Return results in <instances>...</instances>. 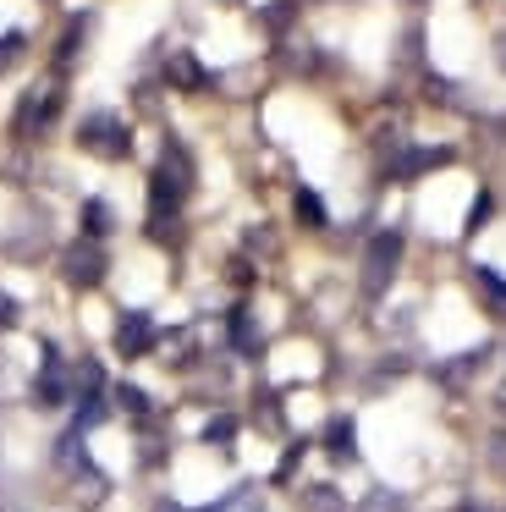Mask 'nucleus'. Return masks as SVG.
Here are the masks:
<instances>
[{
  "label": "nucleus",
  "mask_w": 506,
  "mask_h": 512,
  "mask_svg": "<svg viewBox=\"0 0 506 512\" xmlns=\"http://www.w3.org/2000/svg\"><path fill=\"white\" fill-rule=\"evenodd\" d=\"M495 61H501V67H506V39H501V45H495Z\"/></svg>",
  "instance_id": "21"
},
{
  "label": "nucleus",
  "mask_w": 506,
  "mask_h": 512,
  "mask_svg": "<svg viewBox=\"0 0 506 512\" xmlns=\"http://www.w3.org/2000/svg\"><path fill=\"white\" fill-rule=\"evenodd\" d=\"M187 188H193V177H187V155L171 144V149H165V160H160V171L149 177V210H154V221H171V215L182 210Z\"/></svg>",
  "instance_id": "1"
},
{
  "label": "nucleus",
  "mask_w": 506,
  "mask_h": 512,
  "mask_svg": "<svg viewBox=\"0 0 506 512\" xmlns=\"http://www.w3.org/2000/svg\"><path fill=\"white\" fill-rule=\"evenodd\" d=\"M231 342H237L242 353H253V347H259V331H253V314H248V309L231 314Z\"/></svg>",
  "instance_id": "9"
},
{
  "label": "nucleus",
  "mask_w": 506,
  "mask_h": 512,
  "mask_svg": "<svg viewBox=\"0 0 506 512\" xmlns=\"http://www.w3.org/2000/svg\"><path fill=\"white\" fill-rule=\"evenodd\" d=\"M77 39H83V23H72V34H66V45L55 50V61H72L77 56Z\"/></svg>",
  "instance_id": "17"
},
{
  "label": "nucleus",
  "mask_w": 506,
  "mask_h": 512,
  "mask_svg": "<svg viewBox=\"0 0 506 512\" xmlns=\"http://www.w3.org/2000/svg\"><path fill=\"white\" fill-rule=\"evenodd\" d=\"M297 221L303 226H325V204H319V193H297Z\"/></svg>",
  "instance_id": "10"
},
{
  "label": "nucleus",
  "mask_w": 506,
  "mask_h": 512,
  "mask_svg": "<svg viewBox=\"0 0 506 512\" xmlns=\"http://www.w3.org/2000/svg\"><path fill=\"white\" fill-rule=\"evenodd\" d=\"M171 83H176V89L193 94V89H204V83H209V72H204V67H198V61L182 50V56H171Z\"/></svg>",
  "instance_id": "7"
},
{
  "label": "nucleus",
  "mask_w": 506,
  "mask_h": 512,
  "mask_svg": "<svg viewBox=\"0 0 506 512\" xmlns=\"http://www.w3.org/2000/svg\"><path fill=\"white\" fill-rule=\"evenodd\" d=\"M77 144H83L88 155H99V160H127V155H132V133H127V122H121V116H110V111L88 116L83 133H77Z\"/></svg>",
  "instance_id": "2"
},
{
  "label": "nucleus",
  "mask_w": 506,
  "mask_h": 512,
  "mask_svg": "<svg viewBox=\"0 0 506 512\" xmlns=\"http://www.w3.org/2000/svg\"><path fill=\"white\" fill-rule=\"evenodd\" d=\"M22 45H28V39H22V34H6V39H0V72H6L11 61L22 56Z\"/></svg>",
  "instance_id": "14"
},
{
  "label": "nucleus",
  "mask_w": 506,
  "mask_h": 512,
  "mask_svg": "<svg viewBox=\"0 0 506 512\" xmlns=\"http://www.w3.org/2000/svg\"><path fill=\"white\" fill-rule=\"evenodd\" d=\"M0 325H17V303H11L6 292H0Z\"/></svg>",
  "instance_id": "19"
},
{
  "label": "nucleus",
  "mask_w": 506,
  "mask_h": 512,
  "mask_svg": "<svg viewBox=\"0 0 506 512\" xmlns=\"http://www.w3.org/2000/svg\"><path fill=\"white\" fill-rule=\"evenodd\" d=\"M292 17H297V6H292V0H281V6H270V12H264V23H270L275 34H281V28L292 23Z\"/></svg>",
  "instance_id": "13"
},
{
  "label": "nucleus",
  "mask_w": 506,
  "mask_h": 512,
  "mask_svg": "<svg viewBox=\"0 0 506 512\" xmlns=\"http://www.w3.org/2000/svg\"><path fill=\"white\" fill-rule=\"evenodd\" d=\"M451 160V149H407L402 160H396V177H418V171H435V166H446Z\"/></svg>",
  "instance_id": "6"
},
{
  "label": "nucleus",
  "mask_w": 506,
  "mask_h": 512,
  "mask_svg": "<svg viewBox=\"0 0 506 512\" xmlns=\"http://www.w3.org/2000/svg\"><path fill=\"white\" fill-rule=\"evenodd\" d=\"M154 512H182V507H171V501H160V507H154Z\"/></svg>",
  "instance_id": "22"
},
{
  "label": "nucleus",
  "mask_w": 506,
  "mask_h": 512,
  "mask_svg": "<svg viewBox=\"0 0 506 512\" xmlns=\"http://www.w3.org/2000/svg\"><path fill=\"white\" fill-rule=\"evenodd\" d=\"M154 347V320L149 314H121V325H116V353L121 358H143Z\"/></svg>",
  "instance_id": "5"
},
{
  "label": "nucleus",
  "mask_w": 506,
  "mask_h": 512,
  "mask_svg": "<svg viewBox=\"0 0 506 512\" xmlns=\"http://www.w3.org/2000/svg\"><path fill=\"white\" fill-rule=\"evenodd\" d=\"M116 397H121V408H127V413H143V408H149V397H143L138 386H116Z\"/></svg>",
  "instance_id": "15"
},
{
  "label": "nucleus",
  "mask_w": 506,
  "mask_h": 512,
  "mask_svg": "<svg viewBox=\"0 0 506 512\" xmlns=\"http://www.w3.org/2000/svg\"><path fill=\"white\" fill-rule=\"evenodd\" d=\"M490 463L506 474V430H495V435H490Z\"/></svg>",
  "instance_id": "16"
},
{
  "label": "nucleus",
  "mask_w": 506,
  "mask_h": 512,
  "mask_svg": "<svg viewBox=\"0 0 506 512\" xmlns=\"http://www.w3.org/2000/svg\"><path fill=\"white\" fill-rule=\"evenodd\" d=\"M61 276L72 281V287H99V281H105V248L88 243V237H77V243L61 254Z\"/></svg>",
  "instance_id": "4"
},
{
  "label": "nucleus",
  "mask_w": 506,
  "mask_h": 512,
  "mask_svg": "<svg viewBox=\"0 0 506 512\" xmlns=\"http://www.w3.org/2000/svg\"><path fill=\"white\" fill-rule=\"evenodd\" d=\"M330 452H336V457H352V424H347V419L330 424Z\"/></svg>",
  "instance_id": "12"
},
{
  "label": "nucleus",
  "mask_w": 506,
  "mask_h": 512,
  "mask_svg": "<svg viewBox=\"0 0 506 512\" xmlns=\"http://www.w3.org/2000/svg\"><path fill=\"white\" fill-rule=\"evenodd\" d=\"M110 226H116L110 204H105V199H88V204H83V237H88V243H99V237H105Z\"/></svg>",
  "instance_id": "8"
},
{
  "label": "nucleus",
  "mask_w": 506,
  "mask_h": 512,
  "mask_svg": "<svg viewBox=\"0 0 506 512\" xmlns=\"http://www.w3.org/2000/svg\"><path fill=\"white\" fill-rule=\"evenodd\" d=\"M495 413H506V380L495 386Z\"/></svg>",
  "instance_id": "20"
},
{
  "label": "nucleus",
  "mask_w": 506,
  "mask_h": 512,
  "mask_svg": "<svg viewBox=\"0 0 506 512\" xmlns=\"http://www.w3.org/2000/svg\"><path fill=\"white\" fill-rule=\"evenodd\" d=\"M231 430H237V424H231V419H215V424H209V430H204V435H209V441H226V435H231Z\"/></svg>",
  "instance_id": "18"
},
{
  "label": "nucleus",
  "mask_w": 506,
  "mask_h": 512,
  "mask_svg": "<svg viewBox=\"0 0 506 512\" xmlns=\"http://www.w3.org/2000/svg\"><path fill=\"white\" fill-rule=\"evenodd\" d=\"M396 265H402V237H396V232H374L369 248H363V292L380 298V292L391 287Z\"/></svg>",
  "instance_id": "3"
},
{
  "label": "nucleus",
  "mask_w": 506,
  "mask_h": 512,
  "mask_svg": "<svg viewBox=\"0 0 506 512\" xmlns=\"http://www.w3.org/2000/svg\"><path fill=\"white\" fill-rule=\"evenodd\" d=\"M303 507L308 512H341V496L330 485H319V490H308V496H303Z\"/></svg>",
  "instance_id": "11"
},
{
  "label": "nucleus",
  "mask_w": 506,
  "mask_h": 512,
  "mask_svg": "<svg viewBox=\"0 0 506 512\" xmlns=\"http://www.w3.org/2000/svg\"><path fill=\"white\" fill-rule=\"evenodd\" d=\"M468 512H490V507H468Z\"/></svg>",
  "instance_id": "23"
}]
</instances>
